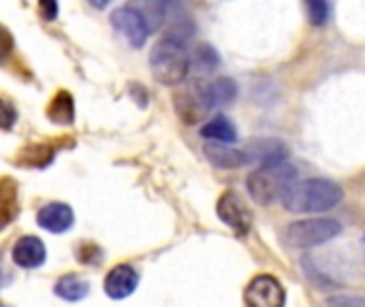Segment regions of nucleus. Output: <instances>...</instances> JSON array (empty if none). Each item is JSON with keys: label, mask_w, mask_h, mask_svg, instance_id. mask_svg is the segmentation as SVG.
Here are the masks:
<instances>
[{"label": "nucleus", "mask_w": 365, "mask_h": 307, "mask_svg": "<svg viewBox=\"0 0 365 307\" xmlns=\"http://www.w3.org/2000/svg\"><path fill=\"white\" fill-rule=\"evenodd\" d=\"M344 190L331 179H304L295 182L282 197V205L291 214H323L338 207Z\"/></svg>", "instance_id": "f257e3e1"}, {"label": "nucleus", "mask_w": 365, "mask_h": 307, "mask_svg": "<svg viewBox=\"0 0 365 307\" xmlns=\"http://www.w3.org/2000/svg\"><path fill=\"white\" fill-rule=\"evenodd\" d=\"M297 182V169L289 162L278 165H263L248 175V192L250 199L259 205H272L282 201L284 192Z\"/></svg>", "instance_id": "f03ea898"}, {"label": "nucleus", "mask_w": 365, "mask_h": 307, "mask_svg": "<svg viewBox=\"0 0 365 307\" xmlns=\"http://www.w3.org/2000/svg\"><path fill=\"white\" fill-rule=\"evenodd\" d=\"M150 66L154 77L165 85H178L186 79L190 71V56L184 47V43L175 38H160L152 53H150Z\"/></svg>", "instance_id": "7ed1b4c3"}, {"label": "nucleus", "mask_w": 365, "mask_h": 307, "mask_svg": "<svg viewBox=\"0 0 365 307\" xmlns=\"http://www.w3.org/2000/svg\"><path fill=\"white\" fill-rule=\"evenodd\" d=\"M342 233V224L331 218H308L291 222L282 237L291 248H314L336 239Z\"/></svg>", "instance_id": "20e7f679"}, {"label": "nucleus", "mask_w": 365, "mask_h": 307, "mask_svg": "<svg viewBox=\"0 0 365 307\" xmlns=\"http://www.w3.org/2000/svg\"><path fill=\"white\" fill-rule=\"evenodd\" d=\"M111 26L135 49L143 47L148 36H150V24H148L145 15L137 6H133V4H124V6L115 9L113 15H111Z\"/></svg>", "instance_id": "39448f33"}, {"label": "nucleus", "mask_w": 365, "mask_h": 307, "mask_svg": "<svg viewBox=\"0 0 365 307\" xmlns=\"http://www.w3.org/2000/svg\"><path fill=\"white\" fill-rule=\"evenodd\" d=\"M244 299L248 307H284L287 293L274 276H257L246 286Z\"/></svg>", "instance_id": "423d86ee"}, {"label": "nucleus", "mask_w": 365, "mask_h": 307, "mask_svg": "<svg viewBox=\"0 0 365 307\" xmlns=\"http://www.w3.org/2000/svg\"><path fill=\"white\" fill-rule=\"evenodd\" d=\"M216 212H218V218H220L229 229L235 231V235H240V237L248 235L250 224H252V214H250V209L246 207V203L242 201L240 194H235V192H225V194L220 197V201H218Z\"/></svg>", "instance_id": "0eeeda50"}, {"label": "nucleus", "mask_w": 365, "mask_h": 307, "mask_svg": "<svg viewBox=\"0 0 365 307\" xmlns=\"http://www.w3.org/2000/svg\"><path fill=\"white\" fill-rule=\"evenodd\" d=\"M137 284H139L137 271L128 265H118L105 278V293L111 299H126L128 295L135 293Z\"/></svg>", "instance_id": "6e6552de"}, {"label": "nucleus", "mask_w": 365, "mask_h": 307, "mask_svg": "<svg viewBox=\"0 0 365 307\" xmlns=\"http://www.w3.org/2000/svg\"><path fill=\"white\" fill-rule=\"evenodd\" d=\"M36 222L49 233H64L73 227V209L66 203H47L38 209Z\"/></svg>", "instance_id": "1a4fd4ad"}, {"label": "nucleus", "mask_w": 365, "mask_h": 307, "mask_svg": "<svg viewBox=\"0 0 365 307\" xmlns=\"http://www.w3.org/2000/svg\"><path fill=\"white\" fill-rule=\"evenodd\" d=\"M199 90H201V98L207 111L220 105H229L237 96V83L229 77H218L205 85L199 83Z\"/></svg>", "instance_id": "9d476101"}, {"label": "nucleus", "mask_w": 365, "mask_h": 307, "mask_svg": "<svg viewBox=\"0 0 365 307\" xmlns=\"http://www.w3.org/2000/svg\"><path fill=\"white\" fill-rule=\"evenodd\" d=\"M248 160H259L263 165H278L287 162L289 158V147L280 139H257L250 143L246 152Z\"/></svg>", "instance_id": "9b49d317"}, {"label": "nucleus", "mask_w": 365, "mask_h": 307, "mask_svg": "<svg viewBox=\"0 0 365 307\" xmlns=\"http://www.w3.org/2000/svg\"><path fill=\"white\" fill-rule=\"evenodd\" d=\"M45 261V246L38 237H21L13 246V263L24 269L41 267Z\"/></svg>", "instance_id": "f8f14e48"}, {"label": "nucleus", "mask_w": 365, "mask_h": 307, "mask_svg": "<svg viewBox=\"0 0 365 307\" xmlns=\"http://www.w3.org/2000/svg\"><path fill=\"white\" fill-rule=\"evenodd\" d=\"M203 152H205V158L218 169H237L250 162L246 152H240L225 143H205Z\"/></svg>", "instance_id": "ddd939ff"}, {"label": "nucleus", "mask_w": 365, "mask_h": 307, "mask_svg": "<svg viewBox=\"0 0 365 307\" xmlns=\"http://www.w3.org/2000/svg\"><path fill=\"white\" fill-rule=\"evenodd\" d=\"M201 137L207 139L210 143H225V145H229V143L237 141V128H235V124L229 118L216 115V118H212L201 128Z\"/></svg>", "instance_id": "4468645a"}, {"label": "nucleus", "mask_w": 365, "mask_h": 307, "mask_svg": "<svg viewBox=\"0 0 365 307\" xmlns=\"http://www.w3.org/2000/svg\"><path fill=\"white\" fill-rule=\"evenodd\" d=\"M17 216V188L11 179H0V231Z\"/></svg>", "instance_id": "2eb2a0df"}, {"label": "nucleus", "mask_w": 365, "mask_h": 307, "mask_svg": "<svg viewBox=\"0 0 365 307\" xmlns=\"http://www.w3.org/2000/svg\"><path fill=\"white\" fill-rule=\"evenodd\" d=\"M53 293L64 301H81L90 293V284L79 276H64L56 282Z\"/></svg>", "instance_id": "dca6fc26"}, {"label": "nucleus", "mask_w": 365, "mask_h": 307, "mask_svg": "<svg viewBox=\"0 0 365 307\" xmlns=\"http://www.w3.org/2000/svg\"><path fill=\"white\" fill-rule=\"evenodd\" d=\"M47 115L51 122H58V124H71L73 122V96L68 92H60L49 109H47Z\"/></svg>", "instance_id": "f3484780"}, {"label": "nucleus", "mask_w": 365, "mask_h": 307, "mask_svg": "<svg viewBox=\"0 0 365 307\" xmlns=\"http://www.w3.org/2000/svg\"><path fill=\"white\" fill-rule=\"evenodd\" d=\"M195 66L203 73H210L218 66V53L210 45H199L195 51Z\"/></svg>", "instance_id": "a211bd4d"}, {"label": "nucleus", "mask_w": 365, "mask_h": 307, "mask_svg": "<svg viewBox=\"0 0 365 307\" xmlns=\"http://www.w3.org/2000/svg\"><path fill=\"white\" fill-rule=\"evenodd\" d=\"M308 13H310L312 24L323 26V24H327V19L331 17V6H329V2H325V0H310V2H308Z\"/></svg>", "instance_id": "6ab92c4d"}, {"label": "nucleus", "mask_w": 365, "mask_h": 307, "mask_svg": "<svg viewBox=\"0 0 365 307\" xmlns=\"http://www.w3.org/2000/svg\"><path fill=\"white\" fill-rule=\"evenodd\" d=\"M327 307H365L364 297H349V295H336L327 301Z\"/></svg>", "instance_id": "aec40b11"}, {"label": "nucleus", "mask_w": 365, "mask_h": 307, "mask_svg": "<svg viewBox=\"0 0 365 307\" xmlns=\"http://www.w3.org/2000/svg\"><path fill=\"white\" fill-rule=\"evenodd\" d=\"M15 120H17V113L13 105H9L6 100H0V128H11Z\"/></svg>", "instance_id": "412c9836"}, {"label": "nucleus", "mask_w": 365, "mask_h": 307, "mask_svg": "<svg viewBox=\"0 0 365 307\" xmlns=\"http://www.w3.org/2000/svg\"><path fill=\"white\" fill-rule=\"evenodd\" d=\"M11 47H13V38H11V34L0 26V62L9 56Z\"/></svg>", "instance_id": "4be33fe9"}, {"label": "nucleus", "mask_w": 365, "mask_h": 307, "mask_svg": "<svg viewBox=\"0 0 365 307\" xmlns=\"http://www.w3.org/2000/svg\"><path fill=\"white\" fill-rule=\"evenodd\" d=\"M38 9L45 11V19H53L56 13H58V4H56V2H41Z\"/></svg>", "instance_id": "5701e85b"}, {"label": "nucleus", "mask_w": 365, "mask_h": 307, "mask_svg": "<svg viewBox=\"0 0 365 307\" xmlns=\"http://www.w3.org/2000/svg\"><path fill=\"white\" fill-rule=\"evenodd\" d=\"M9 282V276H6V269L2 267V261H0V286H4Z\"/></svg>", "instance_id": "b1692460"}, {"label": "nucleus", "mask_w": 365, "mask_h": 307, "mask_svg": "<svg viewBox=\"0 0 365 307\" xmlns=\"http://www.w3.org/2000/svg\"><path fill=\"white\" fill-rule=\"evenodd\" d=\"M364 241H365V237H364Z\"/></svg>", "instance_id": "393cba45"}]
</instances>
